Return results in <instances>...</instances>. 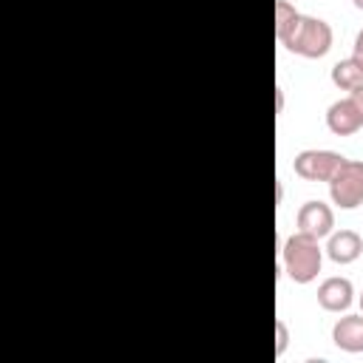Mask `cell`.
Segmentation results:
<instances>
[{
    "label": "cell",
    "instance_id": "obj_1",
    "mask_svg": "<svg viewBox=\"0 0 363 363\" xmlns=\"http://www.w3.org/2000/svg\"><path fill=\"white\" fill-rule=\"evenodd\" d=\"M278 43L289 54H298V57H306V60H320V57L329 54L332 43H335V31L320 17L298 14L292 20V26L278 37Z\"/></svg>",
    "mask_w": 363,
    "mask_h": 363
},
{
    "label": "cell",
    "instance_id": "obj_2",
    "mask_svg": "<svg viewBox=\"0 0 363 363\" xmlns=\"http://www.w3.org/2000/svg\"><path fill=\"white\" fill-rule=\"evenodd\" d=\"M281 267L292 284H312L323 267V247L320 238L306 233H292L281 247Z\"/></svg>",
    "mask_w": 363,
    "mask_h": 363
},
{
    "label": "cell",
    "instance_id": "obj_3",
    "mask_svg": "<svg viewBox=\"0 0 363 363\" xmlns=\"http://www.w3.org/2000/svg\"><path fill=\"white\" fill-rule=\"evenodd\" d=\"M326 184L335 207L340 210L360 207L363 204V159H346Z\"/></svg>",
    "mask_w": 363,
    "mask_h": 363
},
{
    "label": "cell",
    "instance_id": "obj_4",
    "mask_svg": "<svg viewBox=\"0 0 363 363\" xmlns=\"http://www.w3.org/2000/svg\"><path fill=\"white\" fill-rule=\"evenodd\" d=\"M343 162H346V156L337 153V150H329V147H306V150L295 153L292 170L301 179H306V182H329Z\"/></svg>",
    "mask_w": 363,
    "mask_h": 363
},
{
    "label": "cell",
    "instance_id": "obj_5",
    "mask_svg": "<svg viewBox=\"0 0 363 363\" xmlns=\"http://www.w3.org/2000/svg\"><path fill=\"white\" fill-rule=\"evenodd\" d=\"M295 221H298L301 233H306L312 238H329V233L335 230V210L320 199H309L301 204Z\"/></svg>",
    "mask_w": 363,
    "mask_h": 363
},
{
    "label": "cell",
    "instance_id": "obj_6",
    "mask_svg": "<svg viewBox=\"0 0 363 363\" xmlns=\"http://www.w3.org/2000/svg\"><path fill=\"white\" fill-rule=\"evenodd\" d=\"M326 128L335 136H352L363 128V111L357 108V102L346 94L343 99H335L326 108Z\"/></svg>",
    "mask_w": 363,
    "mask_h": 363
},
{
    "label": "cell",
    "instance_id": "obj_7",
    "mask_svg": "<svg viewBox=\"0 0 363 363\" xmlns=\"http://www.w3.org/2000/svg\"><path fill=\"white\" fill-rule=\"evenodd\" d=\"M354 303V286L349 278L343 275H332V278H323L320 286H318V306L326 309V312H346L349 306Z\"/></svg>",
    "mask_w": 363,
    "mask_h": 363
},
{
    "label": "cell",
    "instance_id": "obj_8",
    "mask_svg": "<svg viewBox=\"0 0 363 363\" xmlns=\"http://www.w3.org/2000/svg\"><path fill=\"white\" fill-rule=\"evenodd\" d=\"M332 343L346 354L363 352V312H343L332 326Z\"/></svg>",
    "mask_w": 363,
    "mask_h": 363
},
{
    "label": "cell",
    "instance_id": "obj_9",
    "mask_svg": "<svg viewBox=\"0 0 363 363\" xmlns=\"http://www.w3.org/2000/svg\"><path fill=\"white\" fill-rule=\"evenodd\" d=\"M323 252L335 264H354L363 255V238L354 230H332Z\"/></svg>",
    "mask_w": 363,
    "mask_h": 363
},
{
    "label": "cell",
    "instance_id": "obj_10",
    "mask_svg": "<svg viewBox=\"0 0 363 363\" xmlns=\"http://www.w3.org/2000/svg\"><path fill=\"white\" fill-rule=\"evenodd\" d=\"M332 85L340 88V91H354L357 85H363V65L354 60V57H346V60H337L332 65Z\"/></svg>",
    "mask_w": 363,
    "mask_h": 363
},
{
    "label": "cell",
    "instance_id": "obj_11",
    "mask_svg": "<svg viewBox=\"0 0 363 363\" xmlns=\"http://www.w3.org/2000/svg\"><path fill=\"white\" fill-rule=\"evenodd\" d=\"M301 11L289 3V0H275V37H281L289 26H292V20L298 17Z\"/></svg>",
    "mask_w": 363,
    "mask_h": 363
},
{
    "label": "cell",
    "instance_id": "obj_12",
    "mask_svg": "<svg viewBox=\"0 0 363 363\" xmlns=\"http://www.w3.org/2000/svg\"><path fill=\"white\" fill-rule=\"evenodd\" d=\"M286 346H289V329H286V323L278 318V320H275V354L281 357V354L286 352Z\"/></svg>",
    "mask_w": 363,
    "mask_h": 363
},
{
    "label": "cell",
    "instance_id": "obj_13",
    "mask_svg": "<svg viewBox=\"0 0 363 363\" xmlns=\"http://www.w3.org/2000/svg\"><path fill=\"white\" fill-rule=\"evenodd\" d=\"M352 57H354V60H357V62L363 65V28H360V31L354 34V45H352Z\"/></svg>",
    "mask_w": 363,
    "mask_h": 363
},
{
    "label": "cell",
    "instance_id": "obj_14",
    "mask_svg": "<svg viewBox=\"0 0 363 363\" xmlns=\"http://www.w3.org/2000/svg\"><path fill=\"white\" fill-rule=\"evenodd\" d=\"M275 96H278V113H281V111H284V88H278Z\"/></svg>",
    "mask_w": 363,
    "mask_h": 363
},
{
    "label": "cell",
    "instance_id": "obj_15",
    "mask_svg": "<svg viewBox=\"0 0 363 363\" xmlns=\"http://www.w3.org/2000/svg\"><path fill=\"white\" fill-rule=\"evenodd\" d=\"M352 3H354V6H357V9L363 11V0H352Z\"/></svg>",
    "mask_w": 363,
    "mask_h": 363
},
{
    "label": "cell",
    "instance_id": "obj_16",
    "mask_svg": "<svg viewBox=\"0 0 363 363\" xmlns=\"http://www.w3.org/2000/svg\"><path fill=\"white\" fill-rule=\"evenodd\" d=\"M360 312H363V292H360Z\"/></svg>",
    "mask_w": 363,
    "mask_h": 363
}]
</instances>
